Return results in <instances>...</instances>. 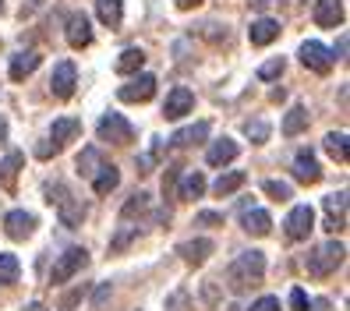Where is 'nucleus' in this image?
Masks as SVG:
<instances>
[{"label":"nucleus","mask_w":350,"mask_h":311,"mask_svg":"<svg viewBox=\"0 0 350 311\" xmlns=\"http://www.w3.org/2000/svg\"><path fill=\"white\" fill-rule=\"evenodd\" d=\"M191 110H195V92L184 89V85L170 89L167 103H163V117H167V120H180L184 113H191Z\"/></svg>","instance_id":"10"},{"label":"nucleus","mask_w":350,"mask_h":311,"mask_svg":"<svg viewBox=\"0 0 350 311\" xmlns=\"http://www.w3.org/2000/svg\"><path fill=\"white\" fill-rule=\"evenodd\" d=\"M96 14L107 29H120V22H124V4L120 0H96Z\"/></svg>","instance_id":"24"},{"label":"nucleus","mask_w":350,"mask_h":311,"mask_svg":"<svg viewBox=\"0 0 350 311\" xmlns=\"http://www.w3.org/2000/svg\"><path fill=\"white\" fill-rule=\"evenodd\" d=\"M188 301H191L188 290H177V294L167 297V311H188Z\"/></svg>","instance_id":"38"},{"label":"nucleus","mask_w":350,"mask_h":311,"mask_svg":"<svg viewBox=\"0 0 350 311\" xmlns=\"http://www.w3.org/2000/svg\"><path fill=\"white\" fill-rule=\"evenodd\" d=\"M347 141H350V138H347V131H329V135H325V152L333 156L336 163H347V159H350Z\"/></svg>","instance_id":"28"},{"label":"nucleus","mask_w":350,"mask_h":311,"mask_svg":"<svg viewBox=\"0 0 350 311\" xmlns=\"http://www.w3.org/2000/svg\"><path fill=\"white\" fill-rule=\"evenodd\" d=\"M110 297H113V286H110V283H99L96 294H92V311H107Z\"/></svg>","instance_id":"36"},{"label":"nucleus","mask_w":350,"mask_h":311,"mask_svg":"<svg viewBox=\"0 0 350 311\" xmlns=\"http://www.w3.org/2000/svg\"><path fill=\"white\" fill-rule=\"evenodd\" d=\"M265 280V255L262 252H241L230 269H226V286L234 290V294H244V290H252Z\"/></svg>","instance_id":"1"},{"label":"nucleus","mask_w":350,"mask_h":311,"mask_svg":"<svg viewBox=\"0 0 350 311\" xmlns=\"http://www.w3.org/2000/svg\"><path fill=\"white\" fill-rule=\"evenodd\" d=\"M244 131H248V138L252 141H265V138H269V124H262V120H248V128H244Z\"/></svg>","instance_id":"39"},{"label":"nucleus","mask_w":350,"mask_h":311,"mask_svg":"<svg viewBox=\"0 0 350 311\" xmlns=\"http://www.w3.org/2000/svg\"><path fill=\"white\" fill-rule=\"evenodd\" d=\"M142 64H146V53H142L138 46H128L124 53L117 57V64H113V68H117V75H138Z\"/></svg>","instance_id":"26"},{"label":"nucleus","mask_w":350,"mask_h":311,"mask_svg":"<svg viewBox=\"0 0 350 311\" xmlns=\"http://www.w3.org/2000/svg\"><path fill=\"white\" fill-rule=\"evenodd\" d=\"M117 96L124 103H149L156 96V75H135L128 85H120Z\"/></svg>","instance_id":"9"},{"label":"nucleus","mask_w":350,"mask_h":311,"mask_svg":"<svg viewBox=\"0 0 350 311\" xmlns=\"http://www.w3.org/2000/svg\"><path fill=\"white\" fill-rule=\"evenodd\" d=\"M329 53H333V60H347V36H340L336 50H329Z\"/></svg>","instance_id":"45"},{"label":"nucleus","mask_w":350,"mask_h":311,"mask_svg":"<svg viewBox=\"0 0 350 311\" xmlns=\"http://www.w3.org/2000/svg\"><path fill=\"white\" fill-rule=\"evenodd\" d=\"M96 135H99V141L128 145V141L135 138V128H131V120H124L120 113H103L99 124H96Z\"/></svg>","instance_id":"4"},{"label":"nucleus","mask_w":350,"mask_h":311,"mask_svg":"<svg viewBox=\"0 0 350 311\" xmlns=\"http://www.w3.org/2000/svg\"><path fill=\"white\" fill-rule=\"evenodd\" d=\"M248 39H252V46H269L273 39H280V22L276 18H258L248 29Z\"/></svg>","instance_id":"19"},{"label":"nucleus","mask_w":350,"mask_h":311,"mask_svg":"<svg viewBox=\"0 0 350 311\" xmlns=\"http://www.w3.org/2000/svg\"><path fill=\"white\" fill-rule=\"evenodd\" d=\"M202 226H223V213H198L195 216Z\"/></svg>","instance_id":"41"},{"label":"nucleus","mask_w":350,"mask_h":311,"mask_svg":"<svg viewBox=\"0 0 350 311\" xmlns=\"http://www.w3.org/2000/svg\"><path fill=\"white\" fill-rule=\"evenodd\" d=\"M325 230H347V191H336L325 198Z\"/></svg>","instance_id":"14"},{"label":"nucleus","mask_w":350,"mask_h":311,"mask_svg":"<svg viewBox=\"0 0 350 311\" xmlns=\"http://www.w3.org/2000/svg\"><path fill=\"white\" fill-rule=\"evenodd\" d=\"M18 276H22L18 255H0V283H18Z\"/></svg>","instance_id":"32"},{"label":"nucleus","mask_w":350,"mask_h":311,"mask_svg":"<svg viewBox=\"0 0 350 311\" xmlns=\"http://www.w3.org/2000/svg\"><path fill=\"white\" fill-rule=\"evenodd\" d=\"M244 180H248V174H244V170H230V174H223V177L213 184V191H216L219 198H226V195H234L237 188H244Z\"/></svg>","instance_id":"29"},{"label":"nucleus","mask_w":350,"mask_h":311,"mask_svg":"<svg viewBox=\"0 0 350 311\" xmlns=\"http://www.w3.org/2000/svg\"><path fill=\"white\" fill-rule=\"evenodd\" d=\"M301 64L315 75H329L333 71V53H329L319 39H308V43H301Z\"/></svg>","instance_id":"7"},{"label":"nucleus","mask_w":350,"mask_h":311,"mask_svg":"<svg viewBox=\"0 0 350 311\" xmlns=\"http://www.w3.org/2000/svg\"><path fill=\"white\" fill-rule=\"evenodd\" d=\"M117 184H120V170L113 167V163H103V167L92 174V191L96 195H110Z\"/></svg>","instance_id":"23"},{"label":"nucleus","mask_w":350,"mask_h":311,"mask_svg":"<svg viewBox=\"0 0 350 311\" xmlns=\"http://www.w3.org/2000/svg\"><path fill=\"white\" fill-rule=\"evenodd\" d=\"M177 174H180V167H167V177H163V191H170V188H174Z\"/></svg>","instance_id":"44"},{"label":"nucleus","mask_w":350,"mask_h":311,"mask_svg":"<svg viewBox=\"0 0 350 311\" xmlns=\"http://www.w3.org/2000/svg\"><path fill=\"white\" fill-rule=\"evenodd\" d=\"M85 265H89V252H85V247H68V252L53 262L50 283H68V280H71L75 273H81Z\"/></svg>","instance_id":"5"},{"label":"nucleus","mask_w":350,"mask_h":311,"mask_svg":"<svg viewBox=\"0 0 350 311\" xmlns=\"http://www.w3.org/2000/svg\"><path fill=\"white\" fill-rule=\"evenodd\" d=\"M262 191L269 195V198H276V202H286V198H294V188L286 180H265L262 184Z\"/></svg>","instance_id":"33"},{"label":"nucleus","mask_w":350,"mask_h":311,"mask_svg":"<svg viewBox=\"0 0 350 311\" xmlns=\"http://www.w3.org/2000/svg\"><path fill=\"white\" fill-rule=\"evenodd\" d=\"M25 311H46V308H43V304H29Z\"/></svg>","instance_id":"49"},{"label":"nucleus","mask_w":350,"mask_h":311,"mask_svg":"<svg viewBox=\"0 0 350 311\" xmlns=\"http://www.w3.org/2000/svg\"><path fill=\"white\" fill-rule=\"evenodd\" d=\"M131 237H138V226H124V230H120V234L110 241V252H120V247H128Z\"/></svg>","instance_id":"37"},{"label":"nucleus","mask_w":350,"mask_h":311,"mask_svg":"<svg viewBox=\"0 0 350 311\" xmlns=\"http://www.w3.org/2000/svg\"><path fill=\"white\" fill-rule=\"evenodd\" d=\"M241 223H244V230H248L252 237H265L273 230V216L265 213V209H244V216H241Z\"/></svg>","instance_id":"22"},{"label":"nucleus","mask_w":350,"mask_h":311,"mask_svg":"<svg viewBox=\"0 0 350 311\" xmlns=\"http://www.w3.org/2000/svg\"><path fill=\"white\" fill-rule=\"evenodd\" d=\"M248 4H252L255 11H265V8H269V4H273V0H248Z\"/></svg>","instance_id":"47"},{"label":"nucleus","mask_w":350,"mask_h":311,"mask_svg":"<svg viewBox=\"0 0 350 311\" xmlns=\"http://www.w3.org/2000/svg\"><path fill=\"white\" fill-rule=\"evenodd\" d=\"M202 191H205V177H202L198 170H191V174H184L177 198H180V202H195V198H202Z\"/></svg>","instance_id":"27"},{"label":"nucleus","mask_w":350,"mask_h":311,"mask_svg":"<svg viewBox=\"0 0 350 311\" xmlns=\"http://www.w3.org/2000/svg\"><path fill=\"white\" fill-rule=\"evenodd\" d=\"M57 152H60V149H57L50 138H46L43 145H36V156H39V159H50V156H57Z\"/></svg>","instance_id":"43"},{"label":"nucleus","mask_w":350,"mask_h":311,"mask_svg":"<svg viewBox=\"0 0 350 311\" xmlns=\"http://www.w3.org/2000/svg\"><path fill=\"white\" fill-rule=\"evenodd\" d=\"M248 311H283V308H280V301H276V297H258Z\"/></svg>","instance_id":"40"},{"label":"nucleus","mask_w":350,"mask_h":311,"mask_svg":"<svg viewBox=\"0 0 350 311\" xmlns=\"http://www.w3.org/2000/svg\"><path fill=\"white\" fill-rule=\"evenodd\" d=\"M4 138H8V120L0 117V141H4Z\"/></svg>","instance_id":"48"},{"label":"nucleus","mask_w":350,"mask_h":311,"mask_svg":"<svg viewBox=\"0 0 350 311\" xmlns=\"http://www.w3.org/2000/svg\"><path fill=\"white\" fill-rule=\"evenodd\" d=\"M283 68H286V60H283V57H273V60H265V64L258 68V78H262V81H273V78L283 75Z\"/></svg>","instance_id":"34"},{"label":"nucleus","mask_w":350,"mask_h":311,"mask_svg":"<svg viewBox=\"0 0 350 311\" xmlns=\"http://www.w3.org/2000/svg\"><path fill=\"white\" fill-rule=\"evenodd\" d=\"M25 167V156L22 152H8L4 159H0V184H4L8 191L18 188V170Z\"/></svg>","instance_id":"21"},{"label":"nucleus","mask_w":350,"mask_h":311,"mask_svg":"<svg viewBox=\"0 0 350 311\" xmlns=\"http://www.w3.org/2000/svg\"><path fill=\"white\" fill-rule=\"evenodd\" d=\"M291 308H294V311H308V297H304V290H301V286L291 290Z\"/></svg>","instance_id":"42"},{"label":"nucleus","mask_w":350,"mask_h":311,"mask_svg":"<svg viewBox=\"0 0 350 311\" xmlns=\"http://www.w3.org/2000/svg\"><path fill=\"white\" fill-rule=\"evenodd\" d=\"M0 14H4V0H0Z\"/></svg>","instance_id":"50"},{"label":"nucleus","mask_w":350,"mask_h":311,"mask_svg":"<svg viewBox=\"0 0 350 311\" xmlns=\"http://www.w3.org/2000/svg\"><path fill=\"white\" fill-rule=\"evenodd\" d=\"M283 226H286V237L291 241H308V234L315 230V209L312 205H294Z\"/></svg>","instance_id":"6"},{"label":"nucleus","mask_w":350,"mask_h":311,"mask_svg":"<svg viewBox=\"0 0 350 311\" xmlns=\"http://www.w3.org/2000/svg\"><path fill=\"white\" fill-rule=\"evenodd\" d=\"M146 209H149V195H146V191H138V195H131V198H128V205H124V213H120V216L131 219L135 213H146Z\"/></svg>","instance_id":"35"},{"label":"nucleus","mask_w":350,"mask_h":311,"mask_svg":"<svg viewBox=\"0 0 350 311\" xmlns=\"http://www.w3.org/2000/svg\"><path fill=\"white\" fill-rule=\"evenodd\" d=\"M81 135V120L78 117H60L53 120V128H50V141L57 145V149H64L68 141H75Z\"/></svg>","instance_id":"17"},{"label":"nucleus","mask_w":350,"mask_h":311,"mask_svg":"<svg viewBox=\"0 0 350 311\" xmlns=\"http://www.w3.org/2000/svg\"><path fill=\"white\" fill-rule=\"evenodd\" d=\"M39 64H43V57H39L36 50H25V53H14L11 57V68H8V75H11V81H25Z\"/></svg>","instance_id":"16"},{"label":"nucleus","mask_w":350,"mask_h":311,"mask_svg":"<svg viewBox=\"0 0 350 311\" xmlns=\"http://www.w3.org/2000/svg\"><path fill=\"white\" fill-rule=\"evenodd\" d=\"M343 0H315V11H312V18H315V25H322V29H340L343 25Z\"/></svg>","instance_id":"11"},{"label":"nucleus","mask_w":350,"mask_h":311,"mask_svg":"<svg viewBox=\"0 0 350 311\" xmlns=\"http://www.w3.org/2000/svg\"><path fill=\"white\" fill-rule=\"evenodd\" d=\"M205 138H209V120H198V124H191V128H180L170 141L177 145V149H188V145H198Z\"/></svg>","instance_id":"25"},{"label":"nucleus","mask_w":350,"mask_h":311,"mask_svg":"<svg viewBox=\"0 0 350 311\" xmlns=\"http://www.w3.org/2000/svg\"><path fill=\"white\" fill-rule=\"evenodd\" d=\"M213 241L209 237H195V241H184V244H177V255L188 262V265H205V258L213 255Z\"/></svg>","instance_id":"15"},{"label":"nucleus","mask_w":350,"mask_h":311,"mask_svg":"<svg viewBox=\"0 0 350 311\" xmlns=\"http://www.w3.org/2000/svg\"><path fill=\"white\" fill-rule=\"evenodd\" d=\"M237 152H241V145H237L234 138H219V141L209 145V152H205V163H209V167H223V163L237 159Z\"/></svg>","instance_id":"20"},{"label":"nucleus","mask_w":350,"mask_h":311,"mask_svg":"<svg viewBox=\"0 0 350 311\" xmlns=\"http://www.w3.org/2000/svg\"><path fill=\"white\" fill-rule=\"evenodd\" d=\"M4 230H8L11 241H25V237H32V230H36V216L25 213V209H14V213H8V219H4Z\"/></svg>","instance_id":"13"},{"label":"nucleus","mask_w":350,"mask_h":311,"mask_svg":"<svg viewBox=\"0 0 350 311\" xmlns=\"http://www.w3.org/2000/svg\"><path fill=\"white\" fill-rule=\"evenodd\" d=\"M75 85H78L75 64H71V60H60V64L53 68V75H50V92H53L57 99H71V96H75Z\"/></svg>","instance_id":"8"},{"label":"nucleus","mask_w":350,"mask_h":311,"mask_svg":"<svg viewBox=\"0 0 350 311\" xmlns=\"http://www.w3.org/2000/svg\"><path fill=\"white\" fill-rule=\"evenodd\" d=\"M46 202L57 205L60 223H64V226H81V219H85V205L75 202V195L68 191V184H50V188H46Z\"/></svg>","instance_id":"3"},{"label":"nucleus","mask_w":350,"mask_h":311,"mask_svg":"<svg viewBox=\"0 0 350 311\" xmlns=\"http://www.w3.org/2000/svg\"><path fill=\"white\" fill-rule=\"evenodd\" d=\"M294 180H301V184H319L322 180V167H319L312 149H301L294 156Z\"/></svg>","instance_id":"12"},{"label":"nucleus","mask_w":350,"mask_h":311,"mask_svg":"<svg viewBox=\"0 0 350 311\" xmlns=\"http://www.w3.org/2000/svg\"><path fill=\"white\" fill-rule=\"evenodd\" d=\"M68 43L75 50H85L92 43V25H89V18L85 14H71L68 18Z\"/></svg>","instance_id":"18"},{"label":"nucleus","mask_w":350,"mask_h":311,"mask_svg":"<svg viewBox=\"0 0 350 311\" xmlns=\"http://www.w3.org/2000/svg\"><path fill=\"white\" fill-rule=\"evenodd\" d=\"M198 4H202V0H177L180 11H191V8H198Z\"/></svg>","instance_id":"46"},{"label":"nucleus","mask_w":350,"mask_h":311,"mask_svg":"<svg viewBox=\"0 0 350 311\" xmlns=\"http://www.w3.org/2000/svg\"><path fill=\"white\" fill-rule=\"evenodd\" d=\"M99 167H103L99 149H92V145H89V149H81V156H78V174H81V177H92Z\"/></svg>","instance_id":"31"},{"label":"nucleus","mask_w":350,"mask_h":311,"mask_svg":"<svg viewBox=\"0 0 350 311\" xmlns=\"http://www.w3.org/2000/svg\"><path fill=\"white\" fill-rule=\"evenodd\" d=\"M343 258H347V247L340 241H325L304 258V269L312 276H329V273H336V269L343 265Z\"/></svg>","instance_id":"2"},{"label":"nucleus","mask_w":350,"mask_h":311,"mask_svg":"<svg viewBox=\"0 0 350 311\" xmlns=\"http://www.w3.org/2000/svg\"><path fill=\"white\" fill-rule=\"evenodd\" d=\"M304 128H308V110H304V107H294L291 113L283 117V135H286V138L301 135Z\"/></svg>","instance_id":"30"}]
</instances>
